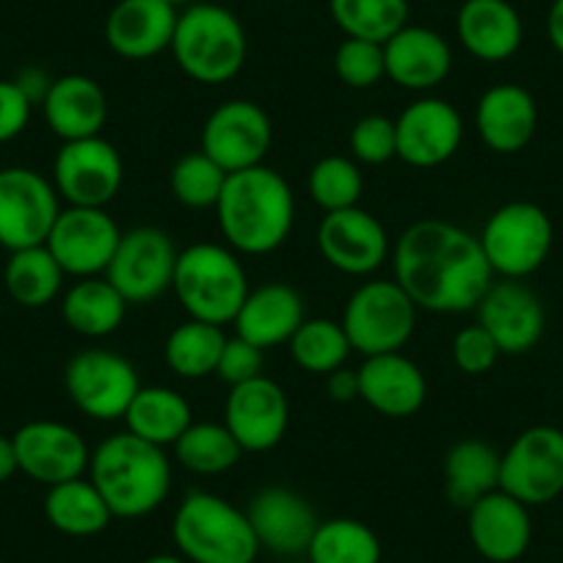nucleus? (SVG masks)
Returning a JSON list of instances; mask_svg holds the SVG:
<instances>
[{"mask_svg":"<svg viewBox=\"0 0 563 563\" xmlns=\"http://www.w3.org/2000/svg\"><path fill=\"white\" fill-rule=\"evenodd\" d=\"M53 80H56V78H51L45 69L23 67L18 73V78H14V84H18V89L23 91L25 97H29L31 106H42V100H45L47 91H51Z\"/></svg>","mask_w":563,"mask_h":563,"instance_id":"nucleus-47","label":"nucleus"},{"mask_svg":"<svg viewBox=\"0 0 563 563\" xmlns=\"http://www.w3.org/2000/svg\"><path fill=\"white\" fill-rule=\"evenodd\" d=\"M334 75L343 86L356 91L373 89L387 78L384 64V45L367 40H351L345 36L334 51Z\"/></svg>","mask_w":563,"mask_h":563,"instance_id":"nucleus-42","label":"nucleus"},{"mask_svg":"<svg viewBox=\"0 0 563 563\" xmlns=\"http://www.w3.org/2000/svg\"><path fill=\"white\" fill-rule=\"evenodd\" d=\"M305 555L310 563H382V541L360 519H321Z\"/></svg>","mask_w":563,"mask_h":563,"instance_id":"nucleus-36","label":"nucleus"},{"mask_svg":"<svg viewBox=\"0 0 563 563\" xmlns=\"http://www.w3.org/2000/svg\"><path fill=\"white\" fill-rule=\"evenodd\" d=\"M62 213L53 180L29 166L0 169V246L9 252L42 246Z\"/></svg>","mask_w":563,"mask_h":563,"instance_id":"nucleus-12","label":"nucleus"},{"mask_svg":"<svg viewBox=\"0 0 563 563\" xmlns=\"http://www.w3.org/2000/svg\"><path fill=\"white\" fill-rule=\"evenodd\" d=\"M547 40L552 51L563 56V0H552L550 12H547Z\"/></svg>","mask_w":563,"mask_h":563,"instance_id":"nucleus-49","label":"nucleus"},{"mask_svg":"<svg viewBox=\"0 0 563 563\" xmlns=\"http://www.w3.org/2000/svg\"><path fill=\"white\" fill-rule=\"evenodd\" d=\"M213 210L227 246L249 257L285 246L296 224L294 188L265 164L227 175Z\"/></svg>","mask_w":563,"mask_h":563,"instance_id":"nucleus-2","label":"nucleus"},{"mask_svg":"<svg viewBox=\"0 0 563 563\" xmlns=\"http://www.w3.org/2000/svg\"><path fill=\"white\" fill-rule=\"evenodd\" d=\"M539 128V106L519 84L489 86L475 106V130L497 155H517L533 141Z\"/></svg>","mask_w":563,"mask_h":563,"instance_id":"nucleus-26","label":"nucleus"},{"mask_svg":"<svg viewBox=\"0 0 563 563\" xmlns=\"http://www.w3.org/2000/svg\"><path fill=\"white\" fill-rule=\"evenodd\" d=\"M128 301L106 276L78 279L62 296V318L80 338L100 340L117 332L128 316Z\"/></svg>","mask_w":563,"mask_h":563,"instance_id":"nucleus-31","label":"nucleus"},{"mask_svg":"<svg viewBox=\"0 0 563 563\" xmlns=\"http://www.w3.org/2000/svg\"><path fill=\"white\" fill-rule=\"evenodd\" d=\"M307 321L305 296L288 282H265L260 288L249 290L246 301L238 310L235 334L268 351L282 343H290L296 329Z\"/></svg>","mask_w":563,"mask_h":563,"instance_id":"nucleus-27","label":"nucleus"},{"mask_svg":"<svg viewBox=\"0 0 563 563\" xmlns=\"http://www.w3.org/2000/svg\"><path fill=\"white\" fill-rule=\"evenodd\" d=\"M282 3H299V0H282Z\"/></svg>","mask_w":563,"mask_h":563,"instance_id":"nucleus-53","label":"nucleus"},{"mask_svg":"<svg viewBox=\"0 0 563 563\" xmlns=\"http://www.w3.org/2000/svg\"><path fill=\"white\" fill-rule=\"evenodd\" d=\"M417 312V305L398 282L367 279L349 296L340 323L356 354H395L415 338Z\"/></svg>","mask_w":563,"mask_h":563,"instance_id":"nucleus-7","label":"nucleus"},{"mask_svg":"<svg viewBox=\"0 0 563 563\" xmlns=\"http://www.w3.org/2000/svg\"><path fill=\"white\" fill-rule=\"evenodd\" d=\"M164 3H169L172 9H177V12H183L186 7H191L194 0H164Z\"/></svg>","mask_w":563,"mask_h":563,"instance_id":"nucleus-52","label":"nucleus"},{"mask_svg":"<svg viewBox=\"0 0 563 563\" xmlns=\"http://www.w3.org/2000/svg\"><path fill=\"white\" fill-rule=\"evenodd\" d=\"M14 451H18L20 473L42 486H56L64 481L84 478L89 473L91 451L84 437L58 420H34L18 429Z\"/></svg>","mask_w":563,"mask_h":563,"instance_id":"nucleus-20","label":"nucleus"},{"mask_svg":"<svg viewBox=\"0 0 563 563\" xmlns=\"http://www.w3.org/2000/svg\"><path fill=\"white\" fill-rule=\"evenodd\" d=\"M64 279H67V274H64L62 265L56 263V257H53L45 243L12 252L7 271H3L9 296L20 307H29V310H40V307L56 301L62 296Z\"/></svg>","mask_w":563,"mask_h":563,"instance_id":"nucleus-34","label":"nucleus"},{"mask_svg":"<svg viewBox=\"0 0 563 563\" xmlns=\"http://www.w3.org/2000/svg\"><path fill=\"white\" fill-rule=\"evenodd\" d=\"M500 489V453L484 440H459L445 456V497L467 511L473 503Z\"/></svg>","mask_w":563,"mask_h":563,"instance_id":"nucleus-32","label":"nucleus"},{"mask_svg":"<svg viewBox=\"0 0 563 563\" xmlns=\"http://www.w3.org/2000/svg\"><path fill=\"white\" fill-rule=\"evenodd\" d=\"M290 356L296 365L312 376H323L343 367L351 356L349 334H345L343 323L332 321V318H307L296 334L290 338Z\"/></svg>","mask_w":563,"mask_h":563,"instance_id":"nucleus-39","label":"nucleus"},{"mask_svg":"<svg viewBox=\"0 0 563 563\" xmlns=\"http://www.w3.org/2000/svg\"><path fill=\"white\" fill-rule=\"evenodd\" d=\"M351 158L362 166H384L398 158V144H395V119L384 113H365L356 119L349 133Z\"/></svg>","mask_w":563,"mask_h":563,"instance_id":"nucleus-43","label":"nucleus"},{"mask_svg":"<svg viewBox=\"0 0 563 563\" xmlns=\"http://www.w3.org/2000/svg\"><path fill=\"white\" fill-rule=\"evenodd\" d=\"M108 95L89 75H62L53 80L42 100V113L53 135L62 141H80L102 135L108 122Z\"/></svg>","mask_w":563,"mask_h":563,"instance_id":"nucleus-29","label":"nucleus"},{"mask_svg":"<svg viewBox=\"0 0 563 563\" xmlns=\"http://www.w3.org/2000/svg\"><path fill=\"white\" fill-rule=\"evenodd\" d=\"M89 481L113 519H141L158 511L169 497L172 462L164 448L122 431L91 451Z\"/></svg>","mask_w":563,"mask_h":563,"instance_id":"nucleus-3","label":"nucleus"},{"mask_svg":"<svg viewBox=\"0 0 563 563\" xmlns=\"http://www.w3.org/2000/svg\"><path fill=\"white\" fill-rule=\"evenodd\" d=\"M327 393L329 398L338 400V404H351V400H360V373L349 371V367H338L334 373L327 376Z\"/></svg>","mask_w":563,"mask_h":563,"instance_id":"nucleus-48","label":"nucleus"},{"mask_svg":"<svg viewBox=\"0 0 563 563\" xmlns=\"http://www.w3.org/2000/svg\"><path fill=\"white\" fill-rule=\"evenodd\" d=\"M45 517L53 530L73 539H91L100 536L113 522L111 508L89 478L64 481L47 489Z\"/></svg>","mask_w":563,"mask_h":563,"instance_id":"nucleus-33","label":"nucleus"},{"mask_svg":"<svg viewBox=\"0 0 563 563\" xmlns=\"http://www.w3.org/2000/svg\"><path fill=\"white\" fill-rule=\"evenodd\" d=\"M53 186L73 208H108L124 186V161L102 135L64 141L53 161Z\"/></svg>","mask_w":563,"mask_h":563,"instance_id":"nucleus-13","label":"nucleus"},{"mask_svg":"<svg viewBox=\"0 0 563 563\" xmlns=\"http://www.w3.org/2000/svg\"><path fill=\"white\" fill-rule=\"evenodd\" d=\"M456 34L470 56L500 64L519 53L525 25L508 0H464L456 14Z\"/></svg>","mask_w":563,"mask_h":563,"instance_id":"nucleus-28","label":"nucleus"},{"mask_svg":"<svg viewBox=\"0 0 563 563\" xmlns=\"http://www.w3.org/2000/svg\"><path fill=\"white\" fill-rule=\"evenodd\" d=\"M141 563H188L180 552H158V555H150L144 558Z\"/></svg>","mask_w":563,"mask_h":563,"instance_id":"nucleus-51","label":"nucleus"},{"mask_svg":"<svg viewBox=\"0 0 563 563\" xmlns=\"http://www.w3.org/2000/svg\"><path fill=\"white\" fill-rule=\"evenodd\" d=\"M177 9L164 0H119L106 18V42L124 62H147L172 47Z\"/></svg>","mask_w":563,"mask_h":563,"instance_id":"nucleus-25","label":"nucleus"},{"mask_svg":"<svg viewBox=\"0 0 563 563\" xmlns=\"http://www.w3.org/2000/svg\"><path fill=\"white\" fill-rule=\"evenodd\" d=\"M263 349H257L254 343L243 340L241 334H232L227 338L224 351H221L219 367H216V376L221 382H227L230 387L243 382H252V378L263 376Z\"/></svg>","mask_w":563,"mask_h":563,"instance_id":"nucleus-45","label":"nucleus"},{"mask_svg":"<svg viewBox=\"0 0 563 563\" xmlns=\"http://www.w3.org/2000/svg\"><path fill=\"white\" fill-rule=\"evenodd\" d=\"M500 489L528 508L563 495V431L530 426L500 453Z\"/></svg>","mask_w":563,"mask_h":563,"instance_id":"nucleus-9","label":"nucleus"},{"mask_svg":"<svg viewBox=\"0 0 563 563\" xmlns=\"http://www.w3.org/2000/svg\"><path fill=\"white\" fill-rule=\"evenodd\" d=\"M175 459L194 475H221L241 462L243 451L224 422H191L175 442Z\"/></svg>","mask_w":563,"mask_h":563,"instance_id":"nucleus-37","label":"nucleus"},{"mask_svg":"<svg viewBox=\"0 0 563 563\" xmlns=\"http://www.w3.org/2000/svg\"><path fill=\"white\" fill-rule=\"evenodd\" d=\"M122 230L106 208H62L45 246L62 265V271L75 279L106 276L113 252L119 246Z\"/></svg>","mask_w":563,"mask_h":563,"instance_id":"nucleus-15","label":"nucleus"},{"mask_svg":"<svg viewBox=\"0 0 563 563\" xmlns=\"http://www.w3.org/2000/svg\"><path fill=\"white\" fill-rule=\"evenodd\" d=\"M356 373H360V400L389 420H406L417 415L429 398L426 373L404 351L365 356Z\"/></svg>","mask_w":563,"mask_h":563,"instance_id":"nucleus-24","label":"nucleus"},{"mask_svg":"<svg viewBox=\"0 0 563 563\" xmlns=\"http://www.w3.org/2000/svg\"><path fill=\"white\" fill-rule=\"evenodd\" d=\"M177 243L161 227H133L122 232L106 279L128 305H153L172 290L177 265Z\"/></svg>","mask_w":563,"mask_h":563,"instance_id":"nucleus-10","label":"nucleus"},{"mask_svg":"<svg viewBox=\"0 0 563 563\" xmlns=\"http://www.w3.org/2000/svg\"><path fill=\"white\" fill-rule=\"evenodd\" d=\"M246 517L257 536L260 550L282 558L305 555L312 533L321 525L316 508L305 495L279 484L254 492L246 506Z\"/></svg>","mask_w":563,"mask_h":563,"instance_id":"nucleus-21","label":"nucleus"},{"mask_svg":"<svg viewBox=\"0 0 563 563\" xmlns=\"http://www.w3.org/2000/svg\"><path fill=\"white\" fill-rule=\"evenodd\" d=\"M475 312H478L475 323L492 334L503 356L528 354L544 338V301L522 279L492 282Z\"/></svg>","mask_w":563,"mask_h":563,"instance_id":"nucleus-19","label":"nucleus"},{"mask_svg":"<svg viewBox=\"0 0 563 563\" xmlns=\"http://www.w3.org/2000/svg\"><path fill=\"white\" fill-rule=\"evenodd\" d=\"M172 539L188 563H254L260 541L246 508L213 492H188L172 519Z\"/></svg>","mask_w":563,"mask_h":563,"instance_id":"nucleus-6","label":"nucleus"},{"mask_svg":"<svg viewBox=\"0 0 563 563\" xmlns=\"http://www.w3.org/2000/svg\"><path fill=\"white\" fill-rule=\"evenodd\" d=\"M122 420L128 422L130 434L166 451V448H175V442L186 434L194 422V411L177 389L164 387V384H153V387L141 384Z\"/></svg>","mask_w":563,"mask_h":563,"instance_id":"nucleus-30","label":"nucleus"},{"mask_svg":"<svg viewBox=\"0 0 563 563\" xmlns=\"http://www.w3.org/2000/svg\"><path fill=\"white\" fill-rule=\"evenodd\" d=\"M69 400L97 422L122 420L130 400L141 389L139 371L128 356L106 349H86L64 367Z\"/></svg>","mask_w":563,"mask_h":563,"instance_id":"nucleus-11","label":"nucleus"},{"mask_svg":"<svg viewBox=\"0 0 563 563\" xmlns=\"http://www.w3.org/2000/svg\"><path fill=\"white\" fill-rule=\"evenodd\" d=\"M224 343V327L188 318L180 327L172 329V334L166 338L164 360L175 376L186 378V382H199V378H208L216 373Z\"/></svg>","mask_w":563,"mask_h":563,"instance_id":"nucleus-35","label":"nucleus"},{"mask_svg":"<svg viewBox=\"0 0 563 563\" xmlns=\"http://www.w3.org/2000/svg\"><path fill=\"white\" fill-rule=\"evenodd\" d=\"M224 183L227 172L216 161H210L202 150L183 155L169 172L172 194L188 210H213L224 191Z\"/></svg>","mask_w":563,"mask_h":563,"instance_id":"nucleus-41","label":"nucleus"},{"mask_svg":"<svg viewBox=\"0 0 563 563\" xmlns=\"http://www.w3.org/2000/svg\"><path fill=\"white\" fill-rule=\"evenodd\" d=\"M316 243L321 257L345 276H371L393 254L387 227L360 205L338 213H323Z\"/></svg>","mask_w":563,"mask_h":563,"instance_id":"nucleus-18","label":"nucleus"},{"mask_svg":"<svg viewBox=\"0 0 563 563\" xmlns=\"http://www.w3.org/2000/svg\"><path fill=\"white\" fill-rule=\"evenodd\" d=\"M202 153L221 166L227 175L232 172L263 166L274 144V124L263 106L252 100H227L210 111L202 124Z\"/></svg>","mask_w":563,"mask_h":563,"instance_id":"nucleus-14","label":"nucleus"},{"mask_svg":"<svg viewBox=\"0 0 563 563\" xmlns=\"http://www.w3.org/2000/svg\"><path fill=\"white\" fill-rule=\"evenodd\" d=\"M14 473H20L18 467V451H14L12 437L0 434V484H7Z\"/></svg>","mask_w":563,"mask_h":563,"instance_id":"nucleus-50","label":"nucleus"},{"mask_svg":"<svg viewBox=\"0 0 563 563\" xmlns=\"http://www.w3.org/2000/svg\"><path fill=\"white\" fill-rule=\"evenodd\" d=\"M393 279L417 310L456 316L478 307L495 282L478 235L445 219H420L393 246Z\"/></svg>","mask_w":563,"mask_h":563,"instance_id":"nucleus-1","label":"nucleus"},{"mask_svg":"<svg viewBox=\"0 0 563 563\" xmlns=\"http://www.w3.org/2000/svg\"><path fill=\"white\" fill-rule=\"evenodd\" d=\"M451 356L453 365L464 376H486L503 354L495 340H492V334L481 323H473V327L459 329L451 343Z\"/></svg>","mask_w":563,"mask_h":563,"instance_id":"nucleus-44","label":"nucleus"},{"mask_svg":"<svg viewBox=\"0 0 563 563\" xmlns=\"http://www.w3.org/2000/svg\"><path fill=\"white\" fill-rule=\"evenodd\" d=\"M464 119L456 106L434 95H422L395 119L398 158L415 169H437L459 153Z\"/></svg>","mask_w":563,"mask_h":563,"instance_id":"nucleus-16","label":"nucleus"},{"mask_svg":"<svg viewBox=\"0 0 563 563\" xmlns=\"http://www.w3.org/2000/svg\"><path fill=\"white\" fill-rule=\"evenodd\" d=\"M307 191L323 213H338V210L360 205L362 191H365V177H362L360 164L349 155H327L310 169Z\"/></svg>","mask_w":563,"mask_h":563,"instance_id":"nucleus-40","label":"nucleus"},{"mask_svg":"<svg viewBox=\"0 0 563 563\" xmlns=\"http://www.w3.org/2000/svg\"><path fill=\"white\" fill-rule=\"evenodd\" d=\"M387 80L415 95H429L448 80L453 69V51L442 34L426 25L406 23L384 42Z\"/></svg>","mask_w":563,"mask_h":563,"instance_id":"nucleus-23","label":"nucleus"},{"mask_svg":"<svg viewBox=\"0 0 563 563\" xmlns=\"http://www.w3.org/2000/svg\"><path fill=\"white\" fill-rule=\"evenodd\" d=\"M467 536L484 561L517 563L533 541L530 508L503 489L489 492L467 508Z\"/></svg>","mask_w":563,"mask_h":563,"instance_id":"nucleus-22","label":"nucleus"},{"mask_svg":"<svg viewBox=\"0 0 563 563\" xmlns=\"http://www.w3.org/2000/svg\"><path fill=\"white\" fill-rule=\"evenodd\" d=\"M224 426L243 453L274 451L288 434V395L265 373L252 382L235 384L224 400Z\"/></svg>","mask_w":563,"mask_h":563,"instance_id":"nucleus-17","label":"nucleus"},{"mask_svg":"<svg viewBox=\"0 0 563 563\" xmlns=\"http://www.w3.org/2000/svg\"><path fill=\"white\" fill-rule=\"evenodd\" d=\"M172 56L183 75L202 86H221L238 78L249 56L243 23L227 7L191 3L177 14Z\"/></svg>","mask_w":563,"mask_h":563,"instance_id":"nucleus-5","label":"nucleus"},{"mask_svg":"<svg viewBox=\"0 0 563 563\" xmlns=\"http://www.w3.org/2000/svg\"><path fill=\"white\" fill-rule=\"evenodd\" d=\"M172 290L188 318L230 327L252 288L241 254L227 243L202 241L180 249Z\"/></svg>","mask_w":563,"mask_h":563,"instance_id":"nucleus-4","label":"nucleus"},{"mask_svg":"<svg viewBox=\"0 0 563 563\" xmlns=\"http://www.w3.org/2000/svg\"><path fill=\"white\" fill-rule=\"evenodd\" d=\"M329 12L351 40L384 45L409 23V0H329Z\"/></svg>","mask_w":563,"mask_h":563,"instance_id":"nucleus-38","label":"nucleus"},{"mask_svg":"<svg viewBox=\"0 0 563 563\" xmlns=\"http://www.w3.org/2000/svg\"><path fill=\"white\" fill-rule=\"evenodd\" d=\"M34 106L29 97L18 89L14 80H0V144L18 139L31 122Z\"/></svg>","mask_w":563,"mask_h":563,"instance_id":"nucleus-46","label":"nucleus"},{"mask_svg":"<svg viewBox=\"0 0 563 563\" xmlns=\"http://www.w3.org/2000/svg\"><path fill=\"white\" fill-rule=\"evenodd\" d=\"M478 241L492 274L500 279H528L550 257L555 227L541 205L517 199L486 219Z\"/></svg>","mask_w":563,"mask_h":563,"instance_id":"nucleus-8","label":"nucleus"}]
</instances>
